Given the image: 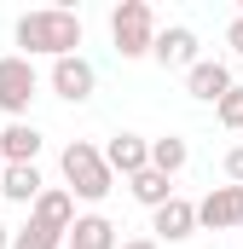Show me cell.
Wrapping results in <instances>:
<instances>
[{
  "instance_id": "15",
  "label": "cell",
  "mask_w": 243,
  "mask_h": 249,
  "mask_svg": "<svg viewBox=\"0 0 243 249\" xmlns=\"http://www.w3.org/2000/svg\"><path fill=\"white\" fill-rule=\"evenodd\" d=\"M127 191H133V203H145V209H162V203L174 197V180H168V174H156V168H139V174L127 180Z\"/></svg>"
},
{
  "instance_id": "4",
  "label": "cell",
  "mask_w": 243,
  "mask_h": 249,
  "mask_svg": "<svg viewBox=\"0 0 243 249\" xmlns=\"http://www.w3.org/2000/svg\"><path fill=\"white\" fill-rule=\"evenodd\" d=\"M41 93V75H35V64L23 58V53H6L0 58V110L12 116V122H29V99Z\"/></svg>"
},
{
  "instance_id": "13",
  "label": "cell",
  "mask_w": 243,
  "mask_h": 249,
  "mask_svg": "<svg viewBox=\"0 0 243 249\" xmlns=\"http://www.w3.org/2000/svg\"><path fill=\"white\" fill-rule=\"evenodd\" d=\"M116 226L104 214H75V226L64 232V249H116Z\"/></svg>"
},
{
  "instance_id": "17",
  "label": "cell",
  "mask_w": 243,
  "mask_h": 249,
  "mask_svg": "<svg viewBox=\"0 0 243 249\" xmlns=\"http://www.w3.org/2000/svg\"><path fill=\"white\" fill-rule=\"evenodd\" d=\"M214 116H220V127L243 133V87H238V81H232V93H220V99H214Z\"/></svg>"
},
{
  "instance_id": "10",
  "label": "cell",
  "mask_w": 243,
  "mask_h": 249,
  "mask_svg": "<svg viewBox=\"0 0 243 249\" xmlns=\"http://www.w3.org/2000/svg\"><path fill=\"white\" fill-rule=\"evenodd\" d=\"M185 93L203 99V105H214L220 93H232V64L226 58H197L191 70H185Z\"/></svg>"
},
{
  "instance_id": "18",
  "label": "cell",
  "mask_w": 243,
  "mask_h": 249,
  "mask_svg": "<svg viewBox=\"0 0 243 249\" xmlns=\"http://www.w3.org/2000/svg\"><path fill=\"white\" fill-rule=\"evenodd\" d=\"M12 249H64V238H52L47 226H35V220H29V226H17V232H12Z\"/></svg>"
},
{
  "instance_id": "22",
  "label": "cell",
  "mask_w": 243,
  "mask_h": 249,
  "mask_svg": "<svg viewBox=\"0 0 243 249\" xmlns=\"http://www.w3.org/2000/svg\"><path fill=\"white\" fill-rule=\"evenodd\" d=\"M0 249H12V232H6V226H0Z\"/></svg>"
},
{
  "instance_id": "21",
  "label": "cell",
  "mask_w": 243,
  "mask_h": 249,
  "mask_svg": "<svg viewBox=\"0 0 243 249\" xmlns=\"http://www.w3.org/2000/svg\"><path fill=\"white\" fill-rule=\"evenodd\" d=\"M116 249H162L156 238H127V244H116Z\"/></svg>"
},
{
  "instance_id": "16",
  "label": "cell",
  "mask_w": 243,
  "mask_h": 249,
  "mask_svg": "<svg viewBox=\"0 0 243 249\" xmlns=\"http://www.w3.org/2000/svg\"><path fill=\"white\" fill-rule=\"evenodd\" d=\"M185 162H191V145H185V139H174V133L151 139V168H156V174H168V180H174Z\"/></svg>"
},
{
  "instance_id": "14",
  "label": "cell",
  "mask_w": 243,
  "mask_h": 249,
  "mask_svg": "<svg viewBox=\"0 0 243 249\" xmlns=\"http://www.w3.org/2000/svg\"><path fill=\"white\" fill-rule=\"evenodd\" d=\"M0 157H6V162H35V157H41V127L35 122L0 127Z\"/></svg>"
},
{
  "instance_id": "23",
  "label": "cell",
  "mask_w": 243,
  "mask_h": 249,
  "mask_svg": "<svg viewBox=\"0 0 243 249\" xmlns=\"http://www.w3.org/2000/svg\"><path fill=\"white\" fill-rule=\"evenodd\" d=\"M238 87H243V81H238Z\"/></svg>"
},
{
  "instance_id": "8",
  "label": "cell",
  "mask_w": 243,
  "mask_h": 249,
  "mask_svg": "<svg viewBox=\"0 0 243 249\" xmlns=\"http://www.w3.org/2000/svg\"><path fill=\"white\" fill-rule=\"evenodd\" d=\"M151 58L162 64V70H191V64H197V29H185V23L156 29V41H151Z\"/></svg>"
},
{
  "instance_id": "19",
  "label": "cell",
  "mask_w": 243,
  "mask_h": 249,
  "mask_svg": "<svg viewBox=\"0 0 243 249\" xmlns=\"http://www.w3.org/2000/svg\"><path fill=\"white\" fill-rule=\"evenodd\" d=\"M226 180H232V186H243V145H232V151H226Z\"/></svg>"
},
{
  "instance_id": "6",
  "label": "cell",
  "mask_w": 243,
  "mask_h": 249,
  "mask_svg": "<svg viewBox=\"0 0 243 249\" xmlns=\"http://www.w3.org/2000/svg\"><path fill=\"white\" fill-rule=\"evenodd\" d=\"M197 226H208V232H243V186H214L197 203Z\"/></svg>"
},
{
  "instance_id": "5",
  "label": "cell",
  "mask_w": 243,
  "mask_h": 249,
  "mask_svg": "<svg viewBox=\"0 0 243 249\" xmlns=\"http://www.w3.org/2000/svg\"><path fill=\"white\" fill-rule=\"evenodd\" d=\"M52 93H58L64 105H87L93 99V87H99V70L81 58V53H69V58H52Z\"/></svg>"
},
{
  "instance_id": "11",
  "label": "cell",
  "mask_w": 243,
  "mask_h": 249,
  "mask_svg": "<svg viewBox=\"0 0 243 249\" xmlns=\"http://www.w3.org/2000/svg\"><path fill=\"white\" fill-rule=\"evenodd\" d=\"M99 157H104V168H110V174L133 180L139 168H151V139H139V133H116V139H110Z\"/></svg>"
},
{
  "instance_id": "2",
  "label": "cell",
  "mask_w": 243,
  "mask_h": 249,
  "mask_svg": "<svg viewBox=\"0 0 243 249\" xmlns=\"http://www.w3.org/2000/svg\"><path fill=\"white\" fill-rule=\"evenodd\" d=\"M58 168H64V191L81 197V203H104V197L116 191V174L104 168L99 145H87V139H69V145H64Z\"/></svg>"
},
{
  "instance_id": "1",
  "label": "cell",
  "mask_w": 243,
  "mask_h": 249,
  "mask_svg": "<svg viewBox=\"0 0 243 249\" xmlns=\"http://www.w3.org/2000/svg\"><path fill=\"white\" fill-rule=\"evenodd\" d=\"M12 35H17L23 58H69V53H81V18L69 6H35V12H23Z\"/></svg>"
},
{
  "instance_id": "3",
  "label": "cell",
  "mask_w": 243,
  "mask_h": 249,
  "mask_svg": "<svg viewBox=\"0 0 243 249\" xmlns=\"http://www.w3.org/2000/svg\"><path fill=\"white\" fill-rule=\"evenodd\" d=\"M110 41H116L122 58H151V41H156V12L145 0H122L110 12Z\"/></svg>"
},
{
  "instance_id": "7",
  "label": "cell",
  "mask_w": 243,
  "mask_h": 249,
  "mask_svg": "<svg viewBox=\"0 0 243 249\" xmlns=\"http://www.w3.org/2000/svg\"><path fill=\"white\" fill-rule=\"evenodd\" d=\"M151 232H156V244H185L197 232V203H185L180 191H174L162 209H151Z\"/></svg>"
},
{
  "instance_id": "9",
  "label": "cell",
  "mask_w": 243,
  "mask_h": 249,
  "mask_svg": "<svg viewBox=\"0 0 243 249\" xmlns=\"http://www.w3.org/2000/svg\"><path fill=\"white\" fill-rule=\"evenodd\" d=\"M29 220H35V226H47L52 238H64V232L75 226V197H69L64 186H47L35 203H29Z\"/></svg>"
},
{
  "instance_id": "12",
  "label": "cell",
  "mask_w": 243,
  "mask_h": 249,
  "mask_svg": "<svg viewBox=\"0 0 243 249\" xmlns=\"http://www.w3.org/2000/svg\"><path fill=\"white\" fill-rule=\"evenodd\" d=\"M41 191H47V180H41L35 162H6V168H0V197H6V203H23V209H29Z\"/></svg>"
},
{
  "instance_id": "20",
  "label": "cell",
  "mask_w": 243,
  "mask_h": 249,
  "mask_svg": "<svg viewBox=\"0 0 243 249\" xmlns=\"http://www.w3.org/2000/svg\"><path fill=\"white\" fill-rule=\"evenodd\" d=\"M226 47H232V53H238V58H243V12H238V18H232V23H226Z\"/></svg>"
}]
</instances>
